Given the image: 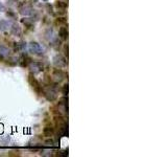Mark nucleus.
Listing matches in <instances>:
<instances>
[{
  "label": "nucleus",
  "mask_w": 167,
  "mask_h": 157,
  "mask_svg": "<svg viewBox=\"0 0 167 157\" xmlns=\"http://www.w3.org/2000/svg\"><path fill=\"white\" fill-rule=\"evenodd\" d=\"M28 50L31 53H34V55H38V56L43 53V48L37 42H30L29 45H28Z\"/></svg>",
  "instance_id": "obj_1"
},
{
  "label": "nucleus",
  "mask_w": 167,
  "mask_h": 157,
  "mask_svg": "<svg viewBox=\"0 0 167 157\" xmlns=\"http://www.w3.org/2000/svg\"><path fill=\"white\" fill-rule=\"evenodd\" d=\"M53 64L56 66V67L61 68V67H65L67 65V61L63 56L61 55H56V57L53 58Z\"/></svg>",
  "instance_id": "obj_2"
},
{
  "label": "nucleus",
  "mask_w": 167,
  "mask_h": 157,
  "mask_svg": "<svg viewBox=\"0 0 167 157\" xmlns=\"http://www.w3.org/2000/svg\"><path fill=\"white\" fill-rule=\"evenodd\" d=\"M44 96H46V98H47L48 101H50V102H53L54 100L56 98V91L53 89V88H47V89L45 90V92H44Z\"/></svg>",
  "instance_id": "obj_3"
},
{
  "label": "nucleus",
  "mask_w": 167,
  "mask_h": 157,
  "mask_svg": "<svg viewBox=\"0 0 167 157\" xmlns=\"http://www.w3.org/2000/svg\"><path fill=\"white\" fill-rule=\"evenodd\" d=\"M29 69L34 73H38V72L43 70V66L41 65L40 63H38V62H31L29 65Z\"/></svg>",
  "instance_id": "obj_4"
},
{
  "label": "nucleus",
  "mask_w": 167,
  "mask_h": 157,
  "mask_svg": "<svg viewBox=\"0 0 167 157\" xmlns=\"http://www.w3.org/2000/svg\"><path fill=\"white\" fill-rule=\"evenodd\" d=\"M29 83H30V85L32 86V88H34V89L36 90L38 93H41L42 87H41V85L39 84V82L37 81L36 78H34L32 76H29Z\"/></svg>",
  "instance_id": "obj_5"
},
{
  "label": "nucleus",
  "mask_w": 167,
  "mask_h": 157,
  "mask_svg": "<svg viewBox=\"0 0 167 157\" xmlns=\"http://www.w3.org/2000/svg\"><path fill=\"white\" fill-rule=\"evenodd\" d=\"M52 78H53V80L56 82V83H59V82L63 81V78H64V73H63L61 70H54L53 74H52Z\"/></svg>",
  "instance_id": "obj_6"
},
{
  "label": "nucleus",
  "mask_w": 167,
  "mask_h": 157,
  "mask_svg": "<svg viewBox=\"0 0 167 157\" xmlns=\"http://www.w3.org/2000/svg\"><path fill=\"white\" fill-rule=\"evenodd\" d=\"M31 13H32V7H29V5H25V7H23L20 9V14H21V15L28 16V15H30Z\"/></svg>",
  "instance_id": "obj_7"
},
{
  "label": "nucleus",
  "mask_w": 167,
  "mask_h": 157,
  "mask_svg": "<svg viewBox=\"0 0 167 157\" xmlns=\"http://www.w3.org/2000/svg\"><path fill=\"white\" fill-rule=\"evenodd\" d=\"M59 36L61 37V39H63V40H66L67 38H68V30H67L66 27H61L60 30H59Z\"/></svg>",
  "instance_id": "obj_8"
},
{
  "label": "nucleus",
  "mask_w": 167,
  "mask_h": 157,
  "mask_svg": "<svg viewBox=\"0 0 167 157\" xmlns=\"http://www.w3.org/2000/svg\"><path fill=\"white\" fill-rule=\"evenodd\" d=\"M43 134H44V136H46V137H50V136H52V134H53V128L45 127L43 130Z\"/></svg>",
  "instance_id": "obj_9"
},
{
  "label": "nucleus",
  "mask_w": 167,
  "mask_h": 157,
  "mask_svg": "<svg viewBox=\"0 0 167 157\" xmlns=\"http://www.w3.org/2000/svg\"><path fill=\"white\" fill-rule=\"evenodd\" d=\"M9 55H10V50L7 48V47L0 46V56H2V57H7Z\"/></svg>",
  "instance_id": "obj_10"
},
{
  "label": "nucleus",
  "mask_w": 167,
  "mask_h": 157,
  "mask_svg": "<svg viewBox=\"0 0 167 157\" xmlns=\"http://www.w3.org/2000/svg\"><path fill=\"white\" fill-rule=\"evenodd\" d=\"M10 26V23L9 22H7V21H1L0 22V28L2 30H7V27Z\"/></svg>",
  "instance_id": "obj_11"
},
{
  "label": "nucleus",
  "mask_w": 167,
  "mask_h": 157,
  "mask_svg": "<svg viewBox=\"0 0 167 157\" xmlns=\"http://www.w3.org/2000/svg\"><path fill=\"white\" fill-rule=\"evenodd\" d=\"M66 3H62V2H58L56 3V7H66Z\"/></svg>",
  "instance_id": "obj_12"
},
{
  "label": "nucleus",
  "mask_w": 167,
  "mask_h": 157,
  "mask_svg": "<svg viewBox=\"0 0 167 157\" xmlns=\"http://www.w3.org/2000/svg\"><path fill=\"white\" fill-rule=\"evenodd\" d=\"M63 93L64 94H68V85H65L63 88Z\"/></svg>",
  "instance_id": "obj_13"
},
{
  "label": "nucleus",
  "mask_w": 167,
  "mask_h": 157,
  "mask_svg": "<svg viewBox=\"0 0 167 157\" xmlns=\"http://www.w3.org/2000/svg\"><path fill=\"white\" fill-rule=\"evenodd\" d=\"M65 55L68 57V45H65Z\"/></svg>",
  "instance_id": "obj_14"
},
{
  "label": "nucleus",
  "mask_w": 167,
  "mask_h": 157,
  "mask_svg": "<svg viewBox=\"0 0 167 157\" xmlns=\"http://www.w3.org/2000/svg\"><path fill=\"white\" fill-rule=\"evenodd\" d=\"M2 11H4V5L0 2V12H2Z\"/></svg>",
  "instance_id": "obj_15"
},
{
  "label": "nucleus",
  "mask_w": 167,
  "mask_h": 157,
  "mask_svg": "<svg viewBox=\"0 0 167 157\" xmlns=\"http://www.w3.org/2000/svg\"><path fill=\"white\" fill-rule=\"evenodd\" d=\"M43 1H47V0H43Z\"/></svg>",
  "instance_id": "obj_16"
}]
</instances>
